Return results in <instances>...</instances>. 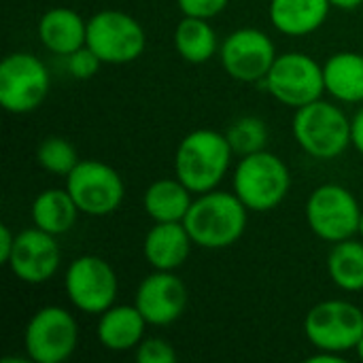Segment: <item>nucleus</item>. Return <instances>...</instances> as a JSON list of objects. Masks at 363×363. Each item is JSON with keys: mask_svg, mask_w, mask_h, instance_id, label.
<instances>
[{"mask_svg": "<svg viewBox=\"0 0 363 363\" xmlns=\"http://www.w3.org/2000/svg\"><path fill=\"white\" fill-rule=\"evenodd\" d=\"M15 359H2V363H13ZM26 362H30V359H17V363H26Z\"/></svg>", "mask_w": 363, "mask_h": 363, "instance_id": "nucleus-35", "label": "nucleus"}, {"mask_svg": "<svg viewBox=\"0 0 363 363\" xmlns=\"http://www.w3.org/2000/svg\"><path fill=\"white\" fill-rule=\"evenodd\" d=\"M291 130L298 147L315 160H336L351 147V119L323 98L296 108Z\"/></svg>", "mask_w": 363, "mask_h": 363, "instance_id": "nucleus-3", "label": "nucleus"}, {"mask_svg": "<svg viewBox=\"0 0 363 363\" xmlns=\"http://www.w3.org/2000/svg\"><path fill=\"white\" fill-rule=\"evenodd\" d=\"M230 0H177V6L183 15L213 19L225 11Z\"/></svg>", "mask_w": 363, "mask_h": 363, "instance_id": "nucleus-29", "label": "nucleus"}, {"mask_svg": "<svg viewBox=\"0 0 363 363\" xmlns=\"http://www.w3.org/2000/svg\"><path fill=\"white\" fill-rule=\"evenodd\" d=\"M77 345L79 325L64 306L38 308L23 328V351L34 363H64Z\"/></svg>", "mask_w": 363, "mask_h": 363, "instance_id": "nucleus-6", "label": "nucleus"}, {"mask_svg": "<svg viewBox=\"0 0 363 363\" xmlns=\"http://www.w3.org/2000/svg\"><path fill=\"white\" fill-rule=\"evenodd\" d=\"M330 11V0H270L268 17L285 36H308L325 23Z\"/></svg>", "mask_w": 363, "mask_h": 363, "instance_id": "nucleus-19", "label": "nucleus"}, {"mask_svg": "<svg viewBox=\"0 0 363 363\" xmlns=\"http://www.w3.org/2000/svg\"><path fill=\"white\" fill-rule=\"evenodd\" d=\"M355 349H357V355H359V359L363 362V336H362V340L357 342V347H355Z\"/></svg>", "mask_w": 363, "mask_h": 363, "instance_id": "nucleus-34", "label": "nucleus"}, {"mask_svg": "<svg viewBox=\"0 0 363 363\" xmlns=\"http://www.w3.org/2000/svg\"><path fill=\"white\" fill-rule=\"evenodd\" d=\"M234 194L249 211L268 213L283 204L291 189V172L287 164L270 151H257L240 157L234 177Z\"/></svg>", "mask_w": 363, "mask_h": 363, "instance_id": "nucleus-4", "label": "nucleus"}, {"mask_svg": "<svg viewBox=\"0 0 363 363\" xmlns=\"http://www.w3.org/2000/svg\"><path fill=\"white\" fill-rule=\"evenodd\" d=\"M147 325L149 323L136 304H113L100 315L96 336L106 351L125 353L143 342Z\"/></svg>", "mask_w": 363, "mask_h": 363, "instance_id": "nucleus-17", "label": "nucleus"}, {"mask_svg": "<svg viewBox=\"0 0 363 363\" xmlns=\"http://www.w3.org/2000/svg\"><path fill=\"white\" fill-rule=\"evenodd\" d=\"M359 236H362V240H363V208H362V219H359Z\"/></svg>", "mask_w": 363, "mask_h": 363, "instance_id": "nucleus-36", "label": "nucleus"}, {"mask_svg": "<svg viewBox=\"0 0 363 363\" xmlns=\"http://www.w3.org/2000/svg\"><path fill=\"white\" fill-rule=\"evenodd\" d=\"M136 362L138 363H174L177 351L174 347L160 336L143 338V342L136 347Z\"/></svg>", "mask_w": 363, "mask_h": 363, "instance_id": "nucleus-28", "label": "nucleus"}, {"mask_svg": "<svg viewBox=\"0 0 363 363\" xmlns=\"http://www.w3.org/2000/svg\"><path fill=\"white\" fill-rule=\"evenodd\" d=\"M79 213L81 211L74 204V200L66 187L64 189H60V187L43 189L30 206L32 223L53 236H62V234L70 232L72 225L77 223Z\"/></svg>", "mask_w": 363, "mask_h": 363, "instance_id": "nucleus-22", "label": "nucleus"}, {"mask_svg": "<svg viewBox=\"0 0 363 363\" xmlns=\"http://www.w3.org/2000/svg\"><path fill=\"white\" fill-rule=\"evenodd\" d=\"M66 189L79 211L89 217L113 215L125 198L121 174L100 160H81L66 177Z\"/></svg>", "mask_w": 363, "mask_h": 363, "instance_id": "nucleus-11", "label": "nucleus"}, {"mask_svg": "<svg viewBox=\"0 0 363 363\" xmlns=\"http://www.w3.org/2000/svg\"><path fill=\"white\" fill-rule=\"evenodd\" d=\"M194 202V194L174 177L157 179L143 194V208L153 223H181Z\"/></svg>", "mask_w": 363, "mask_h": 363, "instance_id": "nucleus-21", "label": "nucleus"}, {"mask_svg": "<svg viewBox=\"0 0 363 363\" xmlns=\"http://www.w3.org/2000/svg\"><path fill=\"white\" fill-rule=\"evenodd\" d=\"M330 2H332V6L342 9V11H355L363 4V0H330Z\"/></svg>", "mask_w": 363, "mask_h": 363, "instance_id": "nucleus-33", "label": "nucleus"}, {"mask_svg": "<svg viewBox=\"0 0 363 363\" xmlns=\"http://www.w3.org/2000/svg\"><path fill=\"white\" fill-rule=\"evenodd\" d=\"M304 334L315 349L353 351L363 336V311L347 300H323L306 313Z\"/></svg>", "mask_w": 363, "mask_h": 363, "instance_id": "nucleus-10", "label": "nucleus"}, {"mask_svg": "<svg viewBox=\"0 0 363 363\" xmlns=\"http://www.w3.org/2000/svg\"><path fill=\"white\" fill-rule=\"evenodd\" d=\"M228 140H230V147L234 151V155H251V153H257V151H264L266 145H268V125L264 119L259 117H240L236 119L228 132H225Z\"/></svg>", "mask_w": 363, "mask_h": 363, "instance_id": "nucleus-25", "label": "nucleus"}, {"mask_svg": "<svg viewBox=\"0 0 363 363\" xmlns=\"http://www.w3.org/2000/svg\"><path fill=\"white\" fill-rule=\"evenodd\" d=\"M51 89L47 66L28 51L9 53L0 64V104L6 113L28 115L36 111Z\"/></svg>", "mask_w": 363, "mask_h": 363, "instance_id": "nucleus-8", "label": "nucleus"}, {"mask_svg": "<svg viewBox=\"0 0 363 363\" xmlns=\"http://www.w3.org/2000/svg\"><path fill=\"white\" fill-rule=\"evenodd\" d=\"M36 162L43 170H47L51 174L68 177L81 160L70 140H66L62 136H49L38 145Z\"/></svg>", "mask_w": 363, "mask_h": 363, "instance_id": "nucleus-26", "label": "nucleus"}, {"mask_svg": "<svg viewBox=\"0 0 363 363\" xmlns=\"http://www.w3.org/2000/svg\"><path fill=\"white\" fill-rule=\"evenodd\" d=\"M60 262L62 251L55 236L34 225L15 234V247L6 268L26 285H43L55 277Z\"/></svg>", "mask_w": 363, "mask_h": 363, "instance_id": "nucleus-14", "label": "nucleus"}, {"mask_svg": "<svg viewBox=\"0 0 363 363\" xmlns=\"http://www.w3.org/2000/svg\"><path fill=\"white\" fill-rule=\"evenodd\" d=\"M328 274L342 291H363V240L347 238L336 242L328 255Z\"/></svg>", "mask_w": 363, "mask_h": 363, "instance_id": "nucleus-24", "label": "nucleus"}, {"mask_svg": "<svg viewBox=\"0 0 363 363\" xmlns=\"http://www.w3.org/2000/svg\"><path fill=\"white\" fill-rule=\"evenodd\" d=\"M13 247H15V234L11 232L9 225H0V264L6 266L13 253Z\"/></svg>", "mask_w": 363, "mask_h": 363, "instance_id": "nucleus-30", "label": "nucleus"}, {"mask_svg": "<svg viewBox=\"0 0 363 363\" xmlns=\"http://www.w3.org/2000/svg\"><path fill=\"white\" fill-rule=\"evenodd\" d=\"M362 206L357 198L338 183H323L306 200V221L313 234L325 242H340L359 234Z\"/></svg>", "mask_w": 363, "mask_h": 363, "instance_id": "nucleus-7", "label": "nucleus"}, {"mask_svg": "<svg viewBox=\"0 0 363 363\" xmlns=\"http://www.w3.org/2000/svg\"><path fill=\"white\" fill-rule=\"evenodd\" d=\"M208 21L211 19L183 15L177 23L174 49L187 64H206L219 53V38Z\"/></svg>", "mask_w": 363, "mask_h": 363, "instance_id": "nucleus-23", "label": "nucleus"}, {"mask_svg": "<svg viewBox=\"0 0 363 363\" xmlns=\"http://www.w3.org/2000/svg\"><path fill=\"white\" fill-rule=\"evenodd\" d=\"M64 289L70 304L85 315H102L115 304L119 279L113 266L98 255H81L70 262Z\"/></svg>", "mask_w": 363, "mask_h": 363, "instance_id": "nucleus-12", "label": "nucleus"}, {"mask_svg": "<svg viewBox=\"0 0 363 363\" xmlns=\"http://www.w3.org/2000/svg\"><path fill=\"white\" fill-rule=\"evenodd\" d=\"M189 302L185 283L168 270H153L136 289L134 304L149 325H170L183 317Z\"/></svg>", "mask_w": 363, "mask_h": 363, "instance_id": "nucleus-15", "label": "nucleus"}, {"mask_svg": "<svg viewBox=\"0 0 363 363\" xmlns=\"http://www.w3.org/2000/svg\"><path fill=\"white\" fill-rule=\"evenodd\" d=\"M219 60L234 81L264 83L277 60V47L264 30L238 28L221 40Z\"/></svg>", "mask_w": 363, "mask_h": 363, "instance_id": "nucleus-13", "label": "nucleus"}, {"mask_svg": "<svg viewBox=\"0 0 363 363\" xmlns=\"http://www.w3.org/2000/svg\"><path fill=\"white\" fill-rule=\"evenodd\" d=\"M40 45L55 55H70L87 40V21L68 6L45 11L36 26Z\"/></svg>", "mask_w": 363, "mask_h": 363, "instance_id": "nucleus-18", "label": "nucleus"}, {"mask_svg": "<svg viewBox=\"0 0 363 363\" xmlns=\"http://www.w3.org/2000/svg\"><path fill=\"white\" fill-rule=\"evenodd\" d=\"M264 85L277 102L289 108H300L323 98V66L308 53L289 51L277 55Z\"/></svg>", "mask_w": 363, "mask_h": 363, "instance_id": "nucleus-9", "label": "nucleus"}, {"mask_svg": "<svg viewBox=\"0 0 363 363\" xmlns=\"http://www.w3.org/2000/svg\"><path fill=\"white\" fill-rule=\"evenodd\" d=\"M191 247H194V240L187 228L183 225V221L181 223H153V228L147 232L143 240V255H145V262L153 270L174 272L187 262Z\"/></svg>", "mask_w": 363, "mask_h": 363, "instance_id": "nucleus-16", "label": "nucleus"}, {"mask_svg": "<svg viewBox=\"0 0 363 363\" xmlns=\"http://www.w3.org/2000/svg\"><path fill=\"white\" fill-rule=\"evenodd\" d=\"M249 221V208L234 191L213 189L194 198L183 225L196 247L219 251L236 245Z\"/></svg>", "mask_w": 363, "mask_h": 363, "instance_id": "nucleus-1", "label": "nucleus"}, {"mask_svg": "<svg viewBox=\"0 0 363 363\" xmlns=\"http://www.w3.org/2000/svg\"><path fill=\"white\" fill-rule=\"evenodd\" d=\"M351 147H355L357 153L363 155V106L351 119Z\"/></svg>", "mask_w": 363, "mask_h": 363, "instance_id": "nucleus-31", "label": "nucleus"}, {"mask_svg": "<svg viewBox=\"0 0 363 363\" xmlns=\"http://www.w3.org/2000/svg\"><path fill=\"white\" fill-rule=\"evenodd\" d=\"M66 66H68V72L77 81H87V79H94L98 74L102 60L87 45H83L77 51H72L70 55H66Z\"/></svg>", "mask_w": 363, "mask_h": 363, "instance_id": "nucleus-27", "label": "nucleus"}, {"mask_svg": "<svg viewBox=\"0 0 363 363\" xmlns=\"http://www.w3.org/2000/svg\"><path fill=\"white\" fill-rule=\"evenodd\" d=\"M306 362L308 363H345V357H342V353H334V351H321V349H317V353H315V355H311V357H306Z\"/></svg>", "mask_w": 363, "mask_h": 363, "instance_id": "nucleus-32", "label": "nucleus"}, {"mask_svg": "<svg viewBox=\"0 0 363 363\" xmlns=\"http://www.w3.org/2000/svg\"><path fill=\"white\" fill-rule=\"evenodd\" d=\"M85 45L102 60V64L123 66L143 55L147 34L143 23L130 13L102 9L87 19Z\"/></svg>", "mask_w": 363, "mask_h": 363, "instance_id": "nucleus-5", "label": "nucleus"}, {"mask_svg": "<svg viewBox=\"0 0 363 363\" xmlns=\"http://www.w3.org/2000/svg\"><path fill=\"white\" fill-rule=\"evenodd\" d=\"M232 155L225 134L211 128L194 130L177 147L174 177L196 196L213 191L225 179Z\"/></svg>", "mask_w": 363, "mask_h": 363, "instance_id": "nucleus-2", "label": "nucleus"}, {"mask_svg": "<svg viewBox=\"0 0 363 363\" xmlns=\"http://www.w3.org/2000/svg\"><path fill=\"white\" fill-rule=\"evenodd\" d=\"M325 94L342 104L363 102V53L338 51L323 64Z\"/></svg>", "mask_w": 363, "mask_h": 363, "instance_id": "nucleus-20", "label": "nucleus"}]
</instances>
